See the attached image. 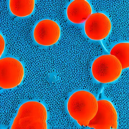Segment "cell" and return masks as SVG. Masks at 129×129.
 I'll return each instance as SVG.
<instances>
[{"label": "cell", "mask_w": 129, "mask_h": 129, "mask_svg": "<svg viewBox=\"0 0 129 129\" xmlns=\"http://www.w3.org/2000/svg\"><path fill=\"white\" fill-rule=\"evenodd\" d=\"M0 42H1V57L5 50V39L1 34L0 35Z\"/></svg>", "instance_id": "cell-13"}, {"label": "cell", "mask_w": 129, "mask_h": 129, "mask_svg": "<svg viewBox=\"0 0 129 129\" xmlns=\"http://www.w3.org/2000/svg\"><path fill=\"white\" fill-rule=\"evenodd\" d=\"M110 55L114 56L119 61L122 70L129 67V43L120 42L115 45L110 52Z\"/></svg>", "instance_id": "cell-12"}, {"label": "cell", "mask_w": 129, "mask_h": 129, "mask_svg": "<svg viewBox=\"0 0 129 129\" xmlns=\"http://www.w3.org/2000/svg\"><path fill=\"white\" fill-rule=\"evenodd\" d=\"M47 113L43 104L35 101L24 103L19 109L11 129H47Z\"/></svg>", "instance_id": "cell-4"}, {"label": "cell", "mask_w": 129, "mask_h": 129, "mask_svg": "<svg viewBox=\"0 0 129 129\" xmlns=\"http://www.w3.org/2000/svg\"><path fill=\"white\" fill-rule=\"evenodd\" d=\"M61 29L57 23L49 19L39 21L35 25L33 31L35 41L44 46H50L59 40Z\"/></svg>", "instance_id": "cell-9"}, {"label": "cell", "mask_w": 129, "mask_h": 129, "mask_svg": "<svg viewBox=\"0 0 129 129\" xmlns=\"http://www.w3.org/2000/svg\"><path fill=\"white\" fill-rule=\"evenodd\" d=\"M34 0H11L9 1L10 11L17 17H24L31 14L35 8Z\"/></svg>", "instance_id": "cell-11"}, {"label": "cell", "mask_w": 129, "mask_h": 129, "mask_svg": "<svg viewBox=\"0 0 129 129\" xmlns=\"http://www.w3.org/2000/svg\"><path fill=\"white\" fill-rule=\"evenodd\" d=\"M91 3L97 12H106L112 24V29L106 47L119 41H129V1H92Z\"/></svg>", "instance_id": "cell-1"}, {"label": "cell", "mask_w": 129, "mask_h": 129, "mask_svg": "<svg viewBox=\"0 0 129 129\" xmlns=\"http://www.w3.org/2000/svg\"><path fill=\"white\" fill-rule=\"evenodd\" d=\"M98 103L96 114L90 120L88 127L95 129H117V113L112 103L101 100L98 101Z\"/></svg>", "instance_id": "cell-7"}, {"label": "cell", "mask_w": 129, "mask_h": 129, "mask_svg": "<svg viewBox=\"0 0 129 129\" xmlns=\"http://www.w3.org/2000/svg\"><path fill=\"white\" fill-rule=\"evenodd\" d=\"M129 69L122 70L119 78L104 86L103 93L114 106L118 115V128H129Z\"/></svg>", "instance_id": "cell-2"}, {"label": "cell", "mask_w": 129, "mask_h": 129, "mask_svg": "<svg viewBox=\"0 0 129 129\" xmlns=\"http://www.w3.org/2000/svg\"><path fill=\"white\" fill-rule=\"evenodd\" d=\"M90 5L85 0H75L68 6L67 17L70 22L80 24L84 23L92 14Z\"/></svg>", "instance_id": "cell-10"}, {"label": "cell", "mask_w": 129, "mask_h": 129, "mask_svg": "<svg viewBox=\"0 0 129 129\" xmlns=\"http://www.w3.org/2000/svg\"><path fill=\"white\" fill-rule=\"evenodd\" d=\"M112 29L110 19L101 12L92 13L86 21L84 25L85 34L91 40H104L109 36Z\"/></svg>", "instance_id": "cell-8"}, {"label": "cell", "mask_w": 129, "mask_h": 129, "mask_svg": "<svg viewBox=\"0 0 129 129\" xmlns=\"http://www.w3.org/2000/svg\"><path fill=\"white\" fill-rule=\"evenodd\" d=\"M23 64L14 58L0 60V87L3 89L15 88L21 84L24 76Z\"/></svg>", "instance_id": "cell-6"}, {"label": "cell", "mask_w": 129, "mask_h": 129, "mask_svg": "<svg viewBox=\"0 0 129 129\" xmlns=\"http://www.w3.org/2000/svg\"><path fill=\"white\" fill-rule=\"evenodd\" d=\"M122 66L119 61L112 55L99 56L92 62L91 72L96 81L108 84L117 80L122 74Z\"/></svg>", "instance_id": "cell-5"}, {"label": "cell", "mask_w": 129, "mask_h": 129, "mask_svg": "<svg viewBox=\"0 0 129 129\" xmlns=\"http://www.w3.org/2000/svg\"><path fill=\"white\" fill-rule=\"evenodd\" d=\"M67 109L70 115L81 127H88L98 109V103L92 93L86 90L74 92L68 101Z\"/></svg>", "instance_id": "cell-3"}]
</instances>
